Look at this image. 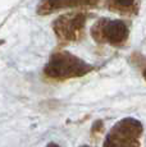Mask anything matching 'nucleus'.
Segmentation results:
<instances>
[{
    "instance_id": "obj_3",
    "label": "nucleus",
    "mask_w": 146,
    "mask_h": 147,
    "mask_svg": "<svg viewBox=\"0 0 146 147\" xmlns=\"http://www.w3.org/2000/svg\"><path fill=\"white\" fill-rule=\"evenodd\" d=\"M101 36L110 44H122L128 36V28L123 22L112 21L103 26Z\"/></svg>"
},
{
    "instance_id": "obj_5",
    "label": "nucleus",
    "mask_w": 146,
    "mask_h": 147,
    "mask_svg": "<svg viewBox=\"0 0 146 147\" xmlns=\"http://www.w3.org/2000/svg\"><path fill=\"white\" fill-rule=\"evenodd\" d=\"M47 147H59V146H57V145H54V143H51V145H49Z\"/></svg>"
},
{
    "instance_id": "obj_4",
    "label": "nucleus",
    "mask_w": 146,
    "mask_h": 147,
    "mask_svg": "<svg viewBox=\"0 0 146 147\" xmlns=\"http://www.w3.org/2000/svg\"><path fill=\"white\" fill-rule=\"evenodd\" d=\"M116 1H117L118 5L126 8V7H130V5H132V3H133L135 0H116Z\"/></svg>"
},
{
    "instance_id": "obj_7",
    "label": "nucleus",
    "mask_w": 146,
    "mask_h": 147,
    "mask_svg": "<svg viewBox=\"0 0 146 147\" xmlns=\"http://www.w3.org/2000/svg\"><path fill=\"white\" fill-rule=\"evenodd\" d=\"M127 147H130V146H127Z\"/></svg>"
},
{
    "instance_id": "obj_6",
    "label": "nucleus",
    "mask_w": 146,
    "mask_h": 147,
    "mask_svg": "<svg viewBox=\"0 0 146 147\" xmlns=\"http://www.w3.org/2000/svg\"><path fill=\"white\" fill-rule=\"evenodd\" d=\"M144 77H145V80H146V69H145V72H144Z\"/></svg>"
},
{
    "instance_id": "obj_2",
    "label": "nucleus",
    "mask_w": 146,
    "mask_h": 147,
    "mask_svg": "<svg viewBox=\"0 0 146 147\" xmlns=\"http://www.w3.org/2000/svg\"><path fill=\"white\" fill-rule=\"evenodd\" d=\"M82 26L83 18L81 16H67L59 19L55 28H57L58 35L63 36L64 38H76Z\"/></svg>"
},
{
    "instance_id": "obj_1",
    "label": "nucleus",
    "mask_w": 146,
    "mask_h": 147,
    "mask_svg": "<svg viewBox=\"0 0 146 147\" xmlns=\"http://www.w3.org/2000/svg\"><path fill=\"white\" fill-rule=\"evenodd\" d=\"M90 70L83 61L69 54H57L46 67V73L54 78H69L82 76Z\"/></svg>"
}]
</instances>
